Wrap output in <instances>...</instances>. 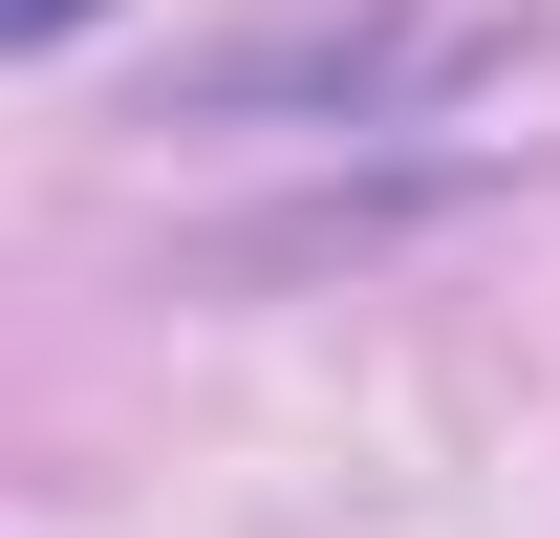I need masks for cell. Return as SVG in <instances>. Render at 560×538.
<instances>
[{
	"label": "cell",
	"instance_id": "cell-1",
	"mask_svg": "<svg viewBox=\"0 0 560 538\" xmlns=\"http://www.w3.org/2000/svg\"><path fill=\"white\" fill-rule=\"evenodd\" d=\"M539 66V0H280V22H215L195 66L151 86V130H280V151H388L453 130L475 86Z\"/></svg>",
	"mask_w": 560,
	"mask_h": 538
},
{
	"label": "cell",
	"instance_id": "cell-2",
	"mask_svg": "<svg viewBox=\"0 0 560 538\" xmlns=\"http://www.w3.org/2000/svg\"><path fill=\"white\" fill-rule=\"evenodd\" d=\"M453 195H475V173H366V195H302V215H237L215 259H237V280H302V259H366V237H431Z\"/></svg>",
	"mask_w": 560,
	"mask_h": 538
},
{
	"label": "cell",
	"instance_id": "cell-3",
	"mask_svg": "<svg viewBox=\"0 0 560 538\" xmlns=\"http://www.w3.org/2000/svg\"><path fill=\"white\" fill-rule=\"evenodd\" d=\"M0 22H22V44H86V22H108V0H0Z\"/></svg>",
	"mask_w": 560,
	"mask_h": 538
}]
</instances>
